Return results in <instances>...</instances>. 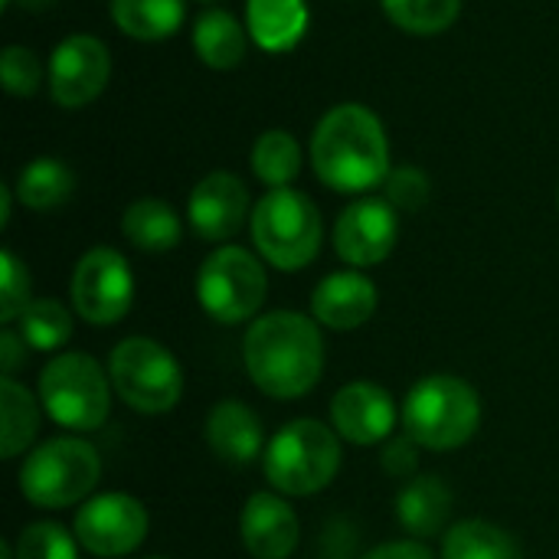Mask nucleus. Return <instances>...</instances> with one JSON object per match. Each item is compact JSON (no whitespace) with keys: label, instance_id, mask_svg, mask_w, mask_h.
Masks as SVG:
<instances>
[{"label":"nucleus","instance_id":"obj_33","mask_svg":"<svg viewBox=\"0 0 559 559\" xmlns=\"http://www.w3.org/2000/svg\"><path fill=\"white\" fill-rule=\"evenodd\" d=\"M429 177L419 167H396L386 177V200L396 210H423L429 203Z\"/></svg>","mask_w":559,"mask_h":559},{"label":"nucleus","instance_id":"obj_29","mask_svg":"<svg viewBox=\"0 0 559 559\" xmlns=\"http://www.w3.org/2000/svg\"><path fill=\"white\" fill-rule=\"evenodd\" d=\"M383 10L400 29L416 36H436L455 23L462 0H383Z\"/></svg>","mask_w":559,"mask_h":559},{"label":"nucleus","instance_id":"obj_30","mask_svg":"<svg viewBox=\"0 0 559 559\" xmlns=\"http://www.w3.org/2000/svg\"><path fill=\"white\" fill-rule=\"evenodd\" d=\"M75 534H69L66 527L59 524H49V521H39V524H29L16 547H13V557L16 559H79L75 550Z\"/></svg>","mask_w":559,"mask_h":559},{"label":"nucleus","instance_id":"obj_22","mask_svg":"<svg viewBox=\"0 0 559 559\" xmlns=\"http://www.w3.org/2000/svg\"><path fill=\"white\" fill-rule=\"evenodd\" d=\"M111 16L124 36L154 43L180 29L187 16V3L183 0H111Z\"/></svg>","mask_w":559,"mask_h":559},{"label":"nucleus","instance_id":"obj_32","mask_svg":"<svg viewBox=\"0 0 559 559\" xmlns=\"http://www.w3.org/2000/svg\"><path fill=\"white\" fill-rule=\"evenodd\" d=\"M0 79L10 95H33L43 82L39 59L23 46H7L0 59Z\"/></svg>","mask_w":559,"mask_h":559},{"label":"nucleus","instance_id":"obj_36","mask_svg":"<svg viewBox=\"0 0 559 559\" xmlns=\"http://www.w3.org/2000/svg\"><path fill=\"white\" fill-rule=\"evenodd\" d=\"M23 350H26V341L13 331H3L0 334V364H3V377H13V370L20 367L23 360Z\"/></svg>","mask_w":559,"mask_h":559},{"label":"nucleus","instance_id":"obj_15","mask_svg":"<svg viewBox=\"0 0 559 559\" xmlns=\"http://www.w3.org/2000/svg\"><path fill=\"white\" fill-rule=\"evenodd\" d=\"M246 213H249V190L236 174H226V170L206 174L193 187L190 206H187L193 233L210 242H223L236 236L239 226L246 223Z\"/></svg>","mask_w":559,"mask_h":559},{"label":"nucleus","instance_id":"obj_39","mask_svg":"<svg viewBox=\"0 0 559 559\" xmlns=\"http://www.w3.org/2000/svg\"><path fill=\"white\" fill-rule=\"evenodd\" d=\"M557 203H559V197H557Z\"/></svg>","mask_w":559,"mask_h":559},{"label":"nucleus","instance_id":"obj_20","mask_svg":"<svg viewBox=\"0 0 559 559\" xmlns=\"http://www.w3.org/2000/svg\"><path fill=\"white\" fill-rule=\"evenodd\" d=\"M246 13H249L252 39L269 52L292 49L308 26L305 0H249Z\"/></svg>","mask_w":559,"mask_h":559},{"label":"nucleus","instance_id":"obj_16","mask_svg":"<svg viewBox=\"0 0 559 559\" xmlns=\"http://www.w3.org/2000/svg\"><path fill=\"white\" fill-rule=\"evenodd\" d=\"M242 544L255 559H288L298 547V514L278 495H252L239 514Z\"/></svg>","mask_w":559,"mask_h":559},{"label":"nucleus","instance_id":"obj_18","mask_svg":"<svg viewBox=\"0 0 559 559\" xmlns=\"http://www.w3.org/2000/svg\"><path fill=\"white\" fill-rule=\"evenodd\" d=\"M206 442L226 465H252L262 452V423L239 400H219L206 416Z\"/></svg>","mask_w":559,"mask_h":559},{"label":"nucleus","instance_id":"obj_25","mask_svg":"<svg viewBox=\"0 0 559 559\" xmlns=\"http://www.w3.org/2000/svg\"><path fill=\"white\" fill-rule=\"evenodd\" d=\"M442 559H521L514 537L488 521H462L442 540Z\"/></svg>","mask_w":559,"mask_h":559},{"label":"nucleus","instance_id":"obj_6","mask_svg":"<svg viewBox=\"0 0 559 559\" xmlns=\"http://www.w3.org/2000/svg\"><path fill=\"white\" fill-rule=\"evenodd\" d=\"M252 242L269 265L298 272L311 265L321 249V213L292 187L272 190L252 210Z\"/></svg>","mask_w":559,"mask_h":559},{"label":"nucleus","instance_id":"obj_12","mask_svg":"<svg viewBox=\"0 0 559 559\" xmlns=\"http://www.w3.org/2000/svg\"><path fill=\"white\" fill-rule=\"evenodd\" d=\"M111 75L108 46L98 36L75 33L66 36L49 59V92L62 108H82L95 102Z\"/></svg>","mask_w":559,"mask_h":559},{"label":"nucleus","instance_id":"obj_21","mask_svg":"<svg viewBox=\"0 0 559 559\" xmlns=\"http://www.w3.org/2000/svg\"><path fill=\"white\" fill-rule=\"evenodd\" d=\"M124 239L141 252H170L180 242V216L164 200H138L121 216Z\"/></svg>","mask_w":559,"mask_h":559},{"label":"nucleus","instance_id":"obj_28","mask_svg":"<svg viewBox=\"0 0 559 559\" xmlns=\"http://www.w3.org/2000/svg\"><path fill=\"white\" fill-rule=\"evenodd\" d=\"M301 170V151L298 141L288 131H265L252 147V174L269 183L272 190L288 187Z\"/></svg>","mask_w":559,"mask_h":559},{"label":"nucleus","instance_id":"obj_37","mask_svg":"<svg viewBox=\"0 0 559 559\" xmlns=\"http://www.w3.org/2000/svg\"><path fill=\"white\" fill-rule=\"evenodd\" d=\"M10 219V187H0V223L7 226Z\"/></svg>","mask_w":559,"mask_h":559},{"label":"nucleus","instance_id":"obj_17","mask_svg":"<svg viewBox=\"0 0 559 559\" xmlns=\"http://www.w3.org/2000/svg\"><path fill=\"white\" fill-rule=\"evenodd\" d=\"M377 285L360 272H334L311 292L318 324L331 331H357L377 311Z\"/></svg>","mask_w":559,"mask_h":559},{"label":"nucleus","instance_id":"obj_8","mask_svg":"<svg viewBox=\"0 0 559 559\" xmlns=\"http://www.w3.org/2000/svg\"><path fill=\"white\" fill-rule=\"evenodd\" d=\"M108 373H111L118 396L131 409L147 413V416L170 413L183 396V370L177 357L151 337L121 341L111 350Z\"/></svg>","mask_w":559,"mask_h":559},{"label":"nucleus","instance_id":"obj_11","mask_svg":"<svg viewBox=\"0 0 559 559\" xmlns=\"http://www.w3.org/2000/svg\"><path fill=\"white\" fill-rule=\"evenodd\" d=\"M147 524V511L138 498L111 491L85 501L75 514L72 531L82 550H88L92 557L115 559L134 554L144 544Z\"/></svg>","mask_w":559,"mask_h":559},{"label":"nucleus","instance_id":"obj_38","mask_svg":"<svg viewBox=\"0 0 559 559\" xmlns=\"http://www.w3.org/2000/svg\"><path fill=\"white\" fill-rule=\"evenodd\" d=\"M3 7H10L13 0H0ZM16 3H23V7H29V10H39V7H49L52 0H16Z\"/></svg>","mask_w":559,"mask_h":559},{"label":"nucleus","instance_id":"obj_35","mask_svg":"<svg viewBox=\"0 0 559 559\" xmlns=\"http://www.w3.org/2000/svg\"><path fill=\"white\" fill-rule=\"evenodd\" d=\"M364 559H436L429 554V547H423L419 540H393L383 544L377 550H370Z\"/></svg>","mask_w":559,"mask_h":559},{"label":"nucleus","instance_id":"obj_9","mask_svg":"<svg viewBox=\"0 0 559 559\" xmlns=\"http://www.w3.org/2000/svg\"><path fill=\"white\" fill-rule=\"evenodd\" d=\"M269 292V278L262 262L239 249V246H223L216 249L197 275V298L200 308L216 321V324H242L249 321Z\"/></svg>","mask_w":559,"mask_h":559},{"label":"nucleus","instance_id":"obj_26","mask_svg":"<svg viewBox=\"0 0 559 559\" xmlns=\"http://www.w3.org/2000/svg\"><path fill=\"white\" fill-rule=\"evenodd\" d=\"M0 413H3V459H16L39 432V409L26 386L13 377L0 383Z\"/></svg>","mask_w":559,"mask_h":559},{"label":"nucleus","instance_id":"obj_24","mask_svg":"<svg viewBox=\"0 0 559 559\" xmlns=\"http://www.w3.org/2000/svg\"><path fill=\"white\" fill-rule=\"evenodd\" d=\"M72 187H75V177L72 170L56 160V157H39L33 164H26L20 170V180H16V197L23 206L29 210H56L62 206L69 197H72Z\"/></svg>","mask_w":559,"mask_h":559},{"label":"nucleus","instance_id":"obj_19","mask_svg":"<svg viewBox=\"0 0 559 559\" xmlns=\"http://www.w3.org/2000/svg\"><path fill=\"white\" fill-rule=\"evenodd\" d=\"M400 524L416 537H436L445 527V518L452 514V491L436 475L413 478L400 498H396Z\"/></svg>","mask_w":559,"mask_h":559},{"label":"nucleus","instance_id":"obj_2","mask_svg":"<svg viewBox=\"0 0 559 559\" xmlns=\"http://www.w3.org/2000/svg\"><path fill=\"white\" fill-rule=\"evenodd\" d=\"M311 164L324 187L364 193L390 177V144L380 118L364 105L331 108L311 138Z\"/></svg>","mask_w":559,"mask_h":559},{"label":"nucleus","instance_id":"obj_3","mask_svg":"<svg viewBox=\"0 0 559 559\" xmlns=\"http://www.w3.org/2000/svg\"><path fill=\"white\" fill-rule=\"evenodd\" d=\"M406 436L432 452L465 445L481 426L478 390L452 373H432L419 380L403 403Z\"/></svg>","mask_w":559,"mask_h":559},{"label":"nucleus","instance_id":"obj_34","mask_svg":"<svg viewBox=\"0 0 559 559\" xmlns=\"http://www.w3.org/2000/svg\"><path fill=\"white\" fill-rule=\"evenodd\" d=\"M383 468L396 478H406L416 472V442L409 436L403 439H393L383 452Z\"/></svg>","mask_w":559,"mask_h":559},{"label":"nucleus","instance_id":"obj_23","mask_svg":"<svg viewBox=\"0 0 559 559\" xmlns=\"http://www.w3.org/2000/svg\"><path fill=\"white\" fill-rule=\"evenodd\" d=\"M193 49L210 69H233L246 56V29L226 10H206L193 26Z\"/></svg>","mask_w":559,"mask_h":559},{"label":"nucleus","instance_id":"obj_7","mask_svg":"<svg viewBox=\"0 0 559 559\" xmlns=\"http://www.w3.org/2000/svg\"><path fill=\"white\" fill-rule=\"evenodd\" d=\"M39 403L56 426L95 432L111 413L108 377L88 354H59L39 373Z\"/></svg>","mask_w":559,"mask_h":559},{"label":"nucleus","instance_id":"obj_5","mask_svg":"<svg viewBox=\"0 0 559 559\" xmlns=\"http://www.w3.org/2000/svg\"><path fill=\"white\" fill-rule=\"evenodd\" d=\"M102 475V459L92 442L79 436L49 439L20 465V491L29 504L56 511L72 508L92 495Z\"/></svg>","mask_w":559,"mask_h":559},{"label":"nucleus","instance_id":"obj_31","mask_svg":"<svg viewBox=\"0 0 559 559\" xmlns=\"http://www.w3.org/2000/svg\"><path fill=\"white\" fill-rule=\"evenodd\" d=\"M29 308V269L10 252H0V321L13 324Z\"/></svg>","mask_w":559,"mask_h":559},{"label":"nucleus","instance_id":"obj_13","mask_svg":"<svg viewBox=\"0 0 559 559\" xmlns=\"http://www.w3.org/2000/svg\"><path fill=\"white\" fill-rule=\"evenodd\" d=\"M400 236V219H396V206L390 200H357L350 203L334 226V249L337 255L354 265V269H367V265H380Z\"/></svg>","mask_w":559,"mask_h":559},{"label":"nucleus","instance_id":"obj_14","mask_svg":"<svg viewBox=\"0 0 559 559\" xmlns=\"http://www.w3.org/2000/svg\"><path fill=\"white\" fill-rule=\"evenodd\" d=\"M331 426L341 439L354 445H377L390 439L396 426V406L393 396L367 380L347 383L331 400Z\"/></svg>","mask_w":559,"mask_h":559},{"label":"nucleus","instance_id":"obj_4","mask_svg":"<svg viewBox=\"0 0 559 559\" xmlns=\"http://www.w3.org/2000/svg\"><path fill=\"white\" fill-rule=\"evenodd\" d=\"M265 478L288 498H308L324 491L341 472L337 432L318 419H295L282 426L262 455Z\"/></svg>","mask_w":559,"mask_h":559},{"label":"nucleus","instance_id":"obj_27","mask_svg":"<svg viewBox=\"0 0 559 559\" xmlns=\"http://www.w3.org/2000/svg\"><path fill=\"white\" fill-rule=\"evenodd\" d=\"M16 328H20V337L26 341L29 350L49 354V350H59V347L69 344V337H72V314L59 301H52V298H36L16 318Z\"/></svg>","mask_w":559,"mask_h":559},{"label":"nucleus","instance_id":"obj_1","mask_svg":"<svg viewBox=\"0 0 559 559\" xmlns=\"http://www.w3.org/2000/svg\"><path fill=\"white\" fill-rule=\"evenodd\" d=\"M242 360L265 396L298 400L311 393L324 373V337L311 318L272 311L246 331Z\"/></svg>","mask_w":559,"mask_h":559},{"label":"nucleus","instance_id":"obj_10","mask_svg":"<svg viewBox=\"0 0 559 559\" xmlns=\"http://www.w3.org/2000/svg\"><path fill=\"white\" fill-rule=\"evenodd\" d=\"M69 298L82 321L95 328L118 324L134 301V275L128 269V259L105 246L88 249L72 272Z\"/></svg>","mask_w":559,"mask_h":559}]
</instances>
